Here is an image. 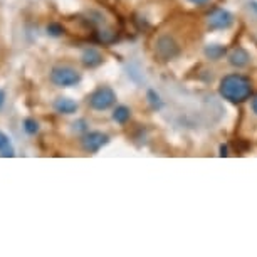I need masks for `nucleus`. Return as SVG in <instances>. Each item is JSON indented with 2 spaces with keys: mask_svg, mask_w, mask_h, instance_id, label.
Returning a JSON list of instances; mask_svg holds the SVG:
<instances>
[{
  "mask_svg": "<svg viewBox=\"0 0 257 257\" xmlns=\"http://www.w3.org/2000/svg\"><path fill=\"white\" fill-rule=\"evenodd\" d=\"M219 93L229 103L239 104L250 98L252 93V82L249 77L242 74H227L222 77Z\"/></svg>",
  "mask_w": 257,
  "mask_h": 257,
  "instance_id": "obj_1",
  "label": "nucleus"
},
{
  "mask_svg": "<svg viewBox=\"0 0 257 257\" xmlns=\"http://www.w3.org/2000/svg\"><path fill=\"white\" fill-rule=\"evenodd\" d=\"M81 79V72L71 66H56L51 71V82L57 88H71V86L79 84Z\"/></svg>",
  "mask_w": 257,
  "mask_h": 257,
  "instance_id": "obj_2",
  "label": "nucleus"
},
{
  "mask_svg": "<svg viewBox=\"0 0 257 257\" xmlns=\"http://www.w3.org/2000/svg\"><path fill=\"white\" fill-rule=\"evenodd\" d=\"M88 103L94 111H106L116 103V93L109 86H103V88L96 89L94 93H91Z\"/></svg>",
  "mask_w": 257,
  "mask_h": 257,
  "instance_id": "obj_3",
  "label": "nucleus"
},
{
  "mask_svg": "<svg viewBox=\"0 0 257 257\" xmlns=\"http://www.w3.org/2000/svg\"><path fill=\"white\" fill-rule=\"evenodd\" d=\"M109 143V137L103 132H86L81 138V147L88 153H98L101 148Z\"/></svg>",
  "mask_w": 257,
  "mask_h": 257,
  "instance_id": "obj_4",
  "label": "nucleus"
},
{
  "mask_svg": "<svg viewBox=\"0 0 257 257\" xmlns=\"http://www.w3.org/2000/svg\"><path fill=\"white\" fill-rule=\"evenodd\" d=\"M178 52H180V47L177 46V42L170 36H162L157 41V56L162 61L173 59V57L178 56Z\"/></svg>",
  "mask_w": 257,
  "mask_h": 257,
  "instance_id": "obj_5",
  "label": "nucleus"
},
{
  "mask_svg": "<svg viewBox=\"0 0 257 257\" xmlns=\"http://www.w3.org/2000/svg\"><path fill=\"white\" fill-rule=\"evenodd\" d=\"M232 24H234V16L224 9H217L208 16V27L212 31H224V29H229Z\"/></svg>",
  "mask_w": 257,
  "mask_h": 257,
  "instance_id": "obj_6",
  "label": "nucleus"
},
{
  "mask_svg": "<svg viewBox=\"0 0 257 257\" xmlns=\"http://www.w3.org/2000/svg\"><path fill=\"white\" fill-rule=\"evenodd\" d=\"M81 62L84 67H89V69H94V67H98L103 64V54L98 51V49H93V47H89V49H86L82 52L81 56Z\"/></svg>",
  "mask_w": 257,
  "mask_h": 257,
  "instance_id": "obj_7",
  "label": "nucleus"
},
{
  "mask_svg": "<svg viewBox=\"0 0 257 257\" xmlns=\"http://www.w3.org/2000/svg\"><path fill=\"white\" fill-rule=\"evenodd\" d=\"M54 109L59 114H74L77 111V103L69 98H62L61 96V98H57L54 101Z\"/></svg>",
  "mask_w": 257,
  "mask_h": 257,
  "instance_id": "obj_8",
  "label": "nucleus"
},
{
  "mask_svg": "<svg viewBox=\"0 0 257 257\" xmlns=\"http://www.w3.org/2000/svg\"><path fill=\"white\" fill-rule=\"evenodd\" d=\"M249 59H250L249 52H247L245 49H242V47H237V49L232 51L230 56H229L230 66H234V67H244V66H247V64H249Z\"/></svg>",
  "mask_w": 257,
  "mask_h": 257,
  "instance_id": "obj_9",
  "label": "nucleus"
},
{
  "mask_svg": "<svg viewBox=\"0 0 257 257\" xmlns=\"http://www.w3.org/2000/svg\"><path fill=\"white\" fill-rule=\"evenodd\" d=\"M0 157L4 158H12L16 157V150L11 145V140L4 132H0Z\"/></svg>",
  "mask_w": 257,
  "mask_h": 257,
  "instance_id": "obj_10",
  "label": "nucleus"
},
{
  "mask_svg": "<svg viewBox=\"0 0 257 257\" xmlns=\"http://www.w3.org/2000/svg\"><path fill=\"white\" fill-rule=\"evenodd\" d=\"M130 116H132V111H130L128 106H116L113 114H111V118H113L114 123L124 124V123H128Z\"/></svg>",
  "mask_w": 257,
  "mask_h": 257,
  "instance_id": "obj_11",
  "label": "nucleus"
},
{
  "mask_svg": "<svg viewBox=\"0 0 257 257\" xmlns=\"http://www.w3.org/2000/svg\"><path fill=\"white\" fill-rule=\"evenodd\" d=\"M224 54H225V47L217 46V44L208 46L205 49V56L208 57V59H212V61H219Z\"/></svg>",
  "mask_w": 257,
  "mask_h": 257,
  "instance_id": "obj_12",
  "label": "nucleus"
},
{
  "mask_svg": "<svg viewBox=\"0 0 257 257\" xmlns=\"http://www.w3.org/2000/svg\"><path fill=\"white\" fill-rule=\"evenodd\" d=\"M24 130H26L27 135L34 137V135L39 133V123L36 119H32V118H26V119H24Z\"/></svg>",
  "mask_w": 257,
  "mask_h": 257,
  "instance_id": "obj_13",
  "label": "nucleus"
},
{
  "mask_svg": "<svg viewBox=\"0 0 257 257\" xmlns=\"http://www.w3.org/2000/svg\"><path fill=\"white\" fill-rule=\"evenodd\" d=\"M46 31H47V34H49L51 37H61L62 34L66 32L64 27H62L61 24H57V22H51L49 26L46 27Z\"/></svg>",
  "mask_w": 257,
  "mask_h": 257,
  "instance_id": "obj_14",
  "label": "nucleus"
},
{
  "mask_svg": "<svg viewBox=\"0 0 257 257\" xmlns=\"http://www.w3.org/2000/svg\"><path fill=\"white\" fill-rule=\"evenodd\" d=\"M147 98H148V103L152 104V108L155 109H160L162 108V99H160V94L157 93V91H153V89H150L148 93H147Z\"/></svg>",
  "mask_w": 257,
  "mask_h": 257,
  "instance_id": "obj_15",
  "label": "nucleus"
},
{
  "mask_svg": "<svg viewBox=\"0 0 257 257\" xmlns=\"http://www.w3.org/2000/svg\"><path fill=\"white\" fill-rule=\"evenodd\" d=\"M74 130H76V132L86 133V132H88V123H86L84 119H79V121H76V123H74Z\"/></svg>",
  "mask_w": 257,
  "mask_h": 257,
  "instance_id": "obj_16",
  "label": "nucleus"
},
{
  "mask_svg": "<svg viewBox=\"0 0 257 257\" xmlns=\"http://www.w3.org/2000/svg\"><path fill=\"white\" fill-rule=\"evenodd\" d=\"M4 104H6V91L0 89V109L4 108Z\"/></svg>",
  "mask_w": 257,
  "mask_h": 257,
  "instance_id": "obj_17",
  "label": "nucleus"
},
{
  "mask_svg": "<svg viewBox=\"0 0 257 257\" xmlns=\"http://www.w3.org/2000/svg\"><path fill=\"white\" fill-rule=\"evenodd\" d=\"M250 108H252V111H254V113L257 114V94H255L254 98H252V101H250Z\"/></svg>",
  "mask_w": 257,
  "mask_h": 257,
  "instance_id": "obj_18",
  "label": "nucleus"
},
{
  "mask_svg": "<svg viewBox=\"0 0 257 257\" xmlns=\"http://www.w3.org/2000/svg\"><path fill=\"white\" fill-rule=\"evenodd\" d=\"M227 152H229V150H227V147H225V145H222V147H220V157H227V155H229V153H227Z\"/></svg>",
  "mask_w": 257,
  "mask_h": 257,
  "instance_id": "obj_19",
  "label": "nucleus"
},
{
  "mask_svg": "<svg viewBox=\"0 0 257 257\" xmlns=\"http://www.w3.org/2000/svg\"><path fill=\"white\" fill-rule=\"evenodd\" d=\"M188 2L195 4V6H203V4H207L208 0H188Z\"/></svg>",
  "mask_w": 257,
  "mask_h": 257,
  "instance_id": "obj_20",
  "label": "nucleus"
}]
</instances>
